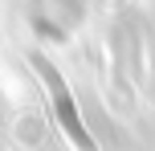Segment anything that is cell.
<instances>
[{
    "instance_id": "cell-1",
    "label": "cell",
    "mask_w": 155,
    "mask_h": 151,
    "mask_svg": "<svg viewBox=\"0 0 155 151\" xmlns=\"http://www.w3.org/2000/svg\"><path fill=\"white\" fill-rule=\"evenodd\" d=\"M33 70H37L41 86H45V94H49V106H53V114H57V123H61V131L70 135V143H74L78 151H98V147H94V139H90V131H86V123L78 119V110H74V98H70L65 78L45 61V57H33Z\"/></svg>"
}]
</instances>
